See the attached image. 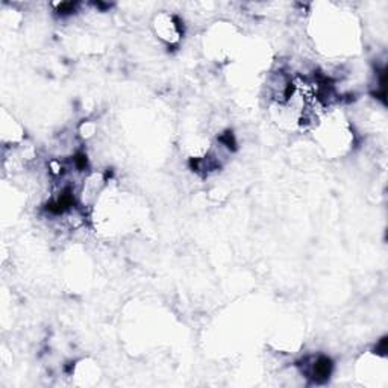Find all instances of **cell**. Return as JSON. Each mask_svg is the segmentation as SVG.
I'll return each instance as SVG.
<instances>
[{"mask_svg": "<svg viewBox=\"0 0 388 388\" xmlns=\"http://www.w3.org/2000/svg\"><path fill=\"white\" fill-rule=\"evenodd\" d=\"M331 369H332V362H331L329 358H325V356L318 358L317 362H315V366H314V375H315L314 378L315 379H326V378H329Z\"/></svg>", "mask_w": 388, "mask_h": 388, "instance_id": "cell-1", "label": "cell"}]
</instances>
